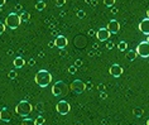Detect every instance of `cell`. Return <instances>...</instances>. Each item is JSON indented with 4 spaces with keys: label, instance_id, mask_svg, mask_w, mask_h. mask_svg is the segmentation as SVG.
Returning a JSON list of instances; mask_svg holds the SVG:
<instances>
[{
    "label": "cell",
    "instance_id": "obj_6",
    "mask_svg": "<svg viewBox=\"0 0 149 125\" xmlns=\"http://www.w3.org/2000/svg\"><path fill=\"white\" fill-rule=\"evenodd\" d=\"M136 53L138 56L143 57V58H148L149 57V43L145 40V42H140L136 47Z\"/></svg>",
    "mask_w": 149,
    "mask_h": 125
},
{
    "label": "cell",
    "instance_id": "obj_13",
    "mask_svg": "<svg viewBox=\"0 0 149 125\" xmlns=\"http://www.w3.org/2000/svg\"><path fill=\"white\" fill-rule=\"evenodd\" d=\"M139 31L141 33H144V34L149 35V19L148 18H145L144 20H141L139 23Z\"/></svg>",
    "mask_w": 149,
    "mask_h": 125
},
{
    "label": "cell",
    "instance_id": "obj_11",
    "mask_svg": "<svg viewBox=\"0 0 149 125\" xmlns=\"http://www.w3.org/2000/svg\"><path fill=\"white\" fill-rule=\"evenodd\" d=\"M67 43H68V40H67V38H66L65 35H58L57 38L54 39V44H56V47H57V48H59V49L66 48Z\"/></svg>",
    "mask_w": 149,
    "mask_h": 125
},
{
    "label": "cell",
    "instance_id": "obj_32",
    "mask_svg": "<svg viewBox=\"0 0 149 125\" xmlns=\"http://www.w3.org/2000/svg\"><path fill=\"white\" fill-rule=\"evenodd\" d=\"M29 66H32V67H33V66H36V61L31 60V61H29Z\"/></svg>",
    "mask_w": 149,
    "mask_h": 125
},
{
    "label": "cell",
    "instance_id": "obj_3",
    "mask_svg": "<svg viewBox=\"0 0 149 125\" xmlns=\"http://www.w3.org/2000/svg\"><path fill=\"white\" fill-rule=\"evenodd\" d=\"M68 92V87L63 81H57L53 86H52V94L53 96L56 97H59V96H65Z\"/></svg>",
    "mask_w": 149,
    "mask_h": 125
},
{
    "label": "cell",
    "instance_id": "obj_35",
    "mask_svg": "<svg viewBox=\"0 0 149 125\" xmlns=\"http://www.w3.org/2000/svg\"><path fill=\"white\" fill-rule=\"evenodd\" d=\"M56 44H54V42H49L48 43V47H49V48H52V47H54Z\"/></svg>",
    "mask_w": 149,
    "mask_h": 125
},
{
    "label": "cell",
    "instance_id": "obj_10",
    "mask_svg": "<svg viewBox=\"0 0 149 125\" xmlns=\"http://www.w3.org/2000/svg\"><path fill=\"white\" fill-rule=\"evenodd\" d=\"M107 31H109L111 34H116V33L120 31V24H119L118 20H110L109 24H107Z\"/></svg>",
    "mask_w": 149,
    "mask_h": 125
},
{
    "label": "cell",
    "instance_id": "obj_41",
    "mask_svg": "<svg viewBox=\"0 0 149 125\" xmlns=\"http://www.w3.org/2000/svg\"><path fill=\"white\" fill-rule=\"evenodd\" d=\"M147 42H148V43H149V35H148V39H147Z\"/></svg>",
    "mask_w": 149,
    "mask_h": 125
},
{
    "label": "cell",
    "instance_id": "obj_14",
    "mask_svg": "<svg viewBox=\"0 0 149 125\" xmlns=\"http://www.w3.org/2000/svg\"><path fill=\"white\" fill-rule=\"evenodd\" d=\"M13 65H14V67H15V68H22L25 65V61H24L23 57H17L15 60H14Z\"/></svg>",
    "mask_w": 149,
    "mask_h": 125
},
{
    "label": "cell",
    "instance_id": "obj_7",
    "mask_svg": "<svg viewBox=\"0 0 149 125\" xmlns=\"http://www.w3.org/2000/svg\"><path fill=\"white\" fill-rule=\"evenodd\" d=\"M56 110H57V112L61 114V115H67L71 110V106L67 101L61 100V101L57 102V105H56Z\"/></svg>",
    "mask_w": 149,
    "mask_h": 125
},
{
    "label": "cell",
    "instance_id": "obj_25",
    "mask_svg": "<svg viewBox=\"0 0 149 125\" xmlns=\"http://www.w3.org/2000/svg\"><path fill=\"white\" fill-rule=\"evenodd\" d=\"M66 4V0H56V5L57 6H63Z\"/></svg>",
    "mask_w": 149,
    "mask_h": 125
},
{
    "label": "cell",
    "instance_id": "obj_42",
    "mask_svg": "<svg viewBox=\"0 0 149 125\" xmlns=\"http://www.w3.org/2000/svg\"><path fill=\"white\" fill-rule=\"evenodd\" d=\"M147 125H149V119H148V121H147Z\"/></svg>",
    "mask_w": 149,
    "mask_h": 125
},
{
    "label": "cell",
    "instance_id": "obj_23",
    "mask_svg": "<svg viewBox=\"0 0 149 125\" xmlns=\"http://www.w3.org/2000/svg\"><path fill=\"white\" fill-rule=\"evenodd\" d=\"M76 71H77V67L76 66H70L68 67V73H71V75H73V73H76Z\"/></svg>",
    "mask_w": 149,
    "mask_h": 125
},
{
    "label": "cell",
    "instance_id": "obj_43",
    "mask_svg": "<svg viewBox=\"0 0 149 125\" xmlns=\"http://www.w3.org/2000/svg\"><path fill=\"white\" fill-rule=\"evenodd\" d=\"M0 13H1V8H0Z\"/></svg>",
    "mask_w": 149,
    "mask_h": 125
},
{
    "label": "cell",
    "instance_id": "obj_20",
    "mask_svg": "<svg viewBox=\"0 0 149 125\" xmlns=\"http://www.w3.org/2000/svg\"><path fill=\"white\" fill-rule=\"evenodd\" d=\"M22 125H36V121L33 119H28V117H25L22 121Z\"/></svg>",
    "mask_w": 149,
    "mask_h": 125
},
{
    "label": "cell",
    "instance_id": "obj_28",
    "mask_svg": "<svg viewBox=\"0 0 149 125\" xmlns=\"http://www.w3.org/2000/svg\"><path fill=\"white\" fill-rule=\"evenodd\" d=\"M74 66H76L77 68L81 67V66H82V61H81V60H76V61H74Z\"/></svg>",
    "mask_w": 149,
    "mask_h": 125
},
{
    "label": "cell",
    "instance_id": "obj_40",
    "mask_svg": "<svg viewBox=\"0 0 149 125\" xmlns=\"http://www.w3.org/2000/svg\"><path fill=\"white\" fill-rule=\"evenodd\" d=\"M147 18L149 19V9H148V12H147Z\"/></svg>",
    "mask_w": 149,
    "mask_h": 125
},
{
    "label": "cell",
    "instance_id": "obj_37",
    "mask_svg": "<svg viewBox=\"0 0 149 125\" xmlns=\"http://www.w3.org/2000/svg\"><path fill=\"white\" fill-rule=\"evenodd\" d=\"M100 96H101V99H106V94H105V92H101V95H100Z\"/></svg>",
    "mask_w": 149,
    "mask_h": 125
},
{
    "label": "cell",
    "instance_id": "obj_18",
    "mask_svg": "<svg viewBox=\"0 0 149 125\" xmlns=\"http://www.w3.org/2000/svg\"><path fill=\"white\" fill-rule=\"evenodd\" d=\"M20 19H22V22H28L31 19V14L27 13V12H23L20 14Z\"/></svg>",
    "mask_w": 149,
    "mask_h": 125
},
{
    "label": "cell",
    "instance_id": "obj_22",
    "mask_svg": "<svg viewBox=\"0 0 149 125\" xmlns=\"http://www.w3.org/2000/svg\"><path fill=\"white\" fill-rule=\"evenodd\" d=\"M115 1H116V0H104V4H105L107 8H113Z\"/></svg>",
    "mask_w": 149,
    "mask_h": 125
},
{
    "label": "cell",
    "instance_id": "obj_26",
    "mask_svg": "<svg viewBox=\"0 0 149 125\" xmlns=\"http://www.w3.org/2000/svg\"><path fill=\"white\" fill-rule=\"evenodd\" d=\"M5 27H6V25H5V24H3L1 22H0V35H1L3 33L5 32Z\"/></svg>",
    "mask_w": 149,
    "mask_h": 125
},
{
    "label": "cell",
    "instance_id": "obj_31",
    "mask_svg": "<svg viewBox=\"0 0 149 125\" xmlns=\"http://www.w3.org/2000/svg\"><path fill=\"white\" fill-rule=\"evenodd\" d=\"M42 106H43L42 102H38V104H37V109H38L39 111H42Z\"/></svg>",
    "mask_w": 149,
    "mask_h": 125
},
{
    "label": "cell",
    "instance_id": "obj_2",
    "mask_svg": "<svg viewBox=\"0 0 149 125\" xmlns=\"http://www.w3.org/2000/svg\"><path fill=\"white\" fill-rule=\"evenodd\" d=\"M32 111H33V105L31 104V102L25 101V100L20 101L15 108V112L19 116H23V117H27Z\"/></svg>",
    "mask_w": 149,
    "mask_h": 125
},
{
    "label": "cell",
    "instance_id": "obj_9",
    "mask_svg": "<svg viewBox=\"0 0 149 125\" xmlns=\"http://www.w3.org/2000/svg\"><path fill=\"white\" fill-rule=\"evenodd\" d=\"M109 72H110V75L115 77V78H118V77H120L123 75V72H124V69H123V67L120 65H113L110 67L109 69Z\"/></svg>",
    "mask_w": 149,
    "mask_h": 125
},
{
    "label": "cell",
    "instance_id": "obj_24",
    "mask_svg": "<svg viewBox=\"0 0 149 125\" xmlns=\"http://www.w3.org/2000/svg\"><path fill=\"white\" fill-rule=\"evenodd\" d=\"M77 17H79L80 19H82V18L86 17V13H85L84 10H79V13H77Z\"/></svg>",
    "mask_w": 149,
    "mask_h": 125
},
{
    "label": "cell",
    "instance_id": "obj_36",
    "mask_svg": "<svg viewBox=\"0 0 149 125\" xmlns=\"http://www.w3.org/2000/svg\"><path fill=\"white\" fill-rule=\"evenodd\" d=\"M20 9H22V5L20 4H17L15 5V10H20Z\"/></svg>",
    "mask_w": 149,
    "mask_h": 125
},
{
    "label": "cell",
    "instance_id": "obj_17",
    "mask_svg": "<svg viewBox=\"0 0 149 125\" xmlns=\"http://www.w3.org/2000/svg\"><path fill=\"white\" fill-rule=\"evenodd\" d=\"M34 121H36V125H43L44 123H46V117H44L43 115H39Z\"/></svg>",
    "mask_w": 149,
    "mask_h": 125
},
{
    "label": "cell",
    "instance_id": "obj_29",
    "mask_svg": "<svg viewBox=\"0 0 149 125\" xmlns=\"http://www.w3.org/2000/svg\"><path fill=\"white\" fill-rule=\"evenodd\" d=\"M97 89H99V91H101V92H104V91H105V85H104V83H100Z\"/></svg>",
    "mask_w": 149,
    "mask_h": 125
},
{
    "label": "cell",
    "instance_id": "obj_27",
    "mask_svg": "<svg viewBox=\"0 0 149 125\" xmlns=\"http://www.w3.org/2000/svg\"><path fill=\"white\" fill-rule=\"evenodd\" d=\"M17 75H18V73H17L15 71H10V72H9V78H15Z\"/></svg>",
    "mask_w": 149,
    "mask_h": 125
},
{
    "label": "cell",
    "instance_id": "obj_16",
    "mask_svg": "<svg viewBox=\"0 0 149 125\" xmlns=\"http://www.w3.org/2000/svg\"><path fill=\"white\" fill-rule=\"evenodd\" d=\"M36 9L39 10V12H42L43 9H46V3H44L43 0H39V1L36 4Z\"/></svg>",
    "mask_w": 149,
    "mask_h": 125
},
{
    "label": "cell",
    "instance_id": "obj_19",
    "mask_svg": "<svg viewBox=\"0 0 149 125\" xmlns=\"http://www.w3.org/2000/svg\"><path fill=\"white\" fill-rule=\"evenodd\" d=\"M118 48H119V51H121V52H124V51H126V48H128V43L123 40V42H120V43H119V44H118Z\"/></svg>",
    "mask_w": 149,
    "mask_h": 125
},
{
    "label": "cell",
    "instance_id": "obj_38",
    "mask_svg": "<svg viewBox=\"0 0 149 125\" xmlns=\"http://www.w3.org/2000/svg\"><path fill=\"white\" fill-rule=\"evenodd\" d=\"M44 56H46V53H44V52H40L39 53V57H44Z\"/></svg>",
    "mask_w": 149,
    "mask_h": 125
},
{
    "label": "cell",
    "instance_id": "obj_39",
    "mask_svg": "<svg viewBox=\"0 0 149 125\" xmlns=\"http://www.w3.org/2000/svg\"><path fill=\"white\" fill-rule=\"evenodd\" d=\"M111 12H113V13H116V12H118V9H115V8H113V9H111Z\"/></svg>",
    "mask_w": 149,
    "mask_h": 125
},
{
    "label": "cell",
    "instance_id": "obj_30",
    "mask_svg": "<svg viewBox=\"0 0 149 125\" xmlns=\"http://www.w3.org/2000/svg\"><path fill=\"white\" fill-rule=\"evenodd\" d=\"M113 47H114V43L107 42V44H106V48H107V49H113Z\"/></svg>",
    "mask_w": 149,
    "mask_h": 125
},
{
    "label": "cell",
    "instance_id": "obj_5",
    "mask_svg": "<svg viewBox=\"0 0 149 125\" xmlns=\"http://www.w3.org/2000/svg\"><path fill=\"white\" fill-rule=\"evenodd\" d=\"M70 89H71V91H72L73 94L81 95V94H84L85 90H86V83L82 82L81 80H74L73 82L70 85Z\"/></svg>",
    "mask_w": 149,
    "mask_h": 125
},
{
    "label": "cell",
    "instance_id": "obj_8",
    "mask_svg": "<svg viewBox=\"0 0 149 125\" xmlns=\"http://www.w3.org/2000/svg\"><path fill=\"white\" fill-rule=\"evenodd\" d=\"M111 35V33L107 31V28H100L97 32H96V37H97L99 40H101V42H105V40H109Z\"/></svg>",
    "mask_w": 149,
    "mask_h": 125
},
{
    "label": "cell",
    "instance_id": "obj_4",
    "mask_svg": "<svg viewBox=\"0 0 149 125\" xmlns=\"http://www.w3.org/2000/svg\"><path fill=\"white\" fill-rule=\"evenodd\" d=\"M20 23H22L20 15H18L17 13H12V14H9V15L6 17L4 24L10 29H17L20 25Z\"/></svg>",
    "mask_w": 149,
    "mask_h": 125
},
{
    "label": "cell",
    "instance_id": "obj_12",
    "mask_svg": "<svg viewBox=\"0 0 149 125\" xmlns=\"http://www.w3.org/2000/svg\"><path fill=\"white\" fill-rule=\"evenodd\" d=\"M0 120L4 121V123H9L12 120V114L8 109H1L0 110Z\"/></svg>",
    "mask_w": 149,
    "mask_h": 125
},
{
    "label": "cell",
    "instance_id": "obj_1",
    "mask_svg": "<svg viewBox=\"0 0 149 125\" xmlns=\"http://www.w3.org/2000/svg\"><path fill=\"white\" fill-rule=\"evenodd\" d=\"M34 81L38 86L47 87L52 82V75L47 71V69H39L34 76Z\"/></svg>",
    "mask_w": 149,
    "mask_h": 125
},
{
    "label": "cell",
    "instance_id": "obj_15",
    "mask_svg": "<svg viewBox=\"0 0 149 125\" xmlns=\"http://www.w3.org/2000/svg\"><path fill=\"white\" fill-rule=\"evenodd\" d=\"M136 57H138V53H136V51H134V49H130V51H128V53H126V58H128L129 61H134Z\"/></svg>",
    "mask_w": 149,
    "mask_h": 125
},
{
    "label": "cell",
    "instance_id": "obj_34",
    "mask_svg": "<svg viewBox=\"0 0 149 125\" xmlns=\"http://www.w3.org/2000/svg\"><path fill=\"white\" fill-rule=\"evenodd\" d=\"M5 1H6V0H0V8H3V6H4Z\"/></svg>",
    "mask_w": 149,
    "mask_h": 125
},
{
    "label": "cell",
    "instance_id": "obj_21",
    "mask_svg": "<svg viewBox=\"0 0 149 125\" xmlns=\"http://www.w3.org/2000/svg\"><path fill=\"white\" fill-rule=\"evenodd\" d=\"M133 114H134V115H135L136 117H140L141 115H143V110L139 109V108H136V109L133 110Z\"/></svg>",
    "mask_w": 149,
    "mask_h": 125
},
{
    "label": "cell",
    "instance_id": "obj_33",
    "mask_svg": "<svg viewBox=\"0 0 149 125\" xmlns=\"http://www.w3.org/2000/svg\"><path fill=\"white\" fill-rule=\"evenodd\" d=\"M94 34H96V32L92 31V29H90V31H88V35H94Z\"/></svg>",
    "mask_w": 149,
    "mask_h": 125
}]
</instances>
